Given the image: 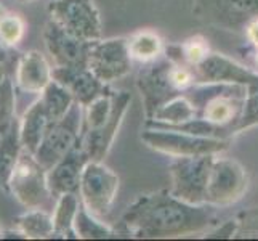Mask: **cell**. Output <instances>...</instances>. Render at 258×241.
<instances>
[{
	"label": "cell",
	"mask_w": 258,
	"mask_h": 241,
	"mask_svg": "<svg viewBox=\"0 0 258 241\" xmlns=\"http://www.w3.org/2000/svg\"><path fill=\"white\" fill-rule=\"evenodd\" d=\"M215 217V206L189 204L170 190H161L140 195L122 216L120 225L135 238H173L199 233Z\"/></svg>",
	"instance_id": "cell-1"
},
{
	"label": "cell",
	"mask_w": 258,
	"mask_h": 241,
	"mask_svg": "<svg viewBox=\"0 0 258 241\" xmlns=\"http://www.w3.org/2000/svg\"><path fill=\"white\" fill-rule=\"evenodd\" d=\"M247 87L236 84H196L184 95L192 102L198 116L236 133L242 114Z\"/></svg>",
	"instance_id": "cell-2"
},
{
	"label": "cell",
	"mask_w": 258,
	"mask_h": 241,
	"mask_svg": "<svg viewBox=\"0 0 258 241\" xmlns=\"http://www.w3.org/2000/svg\"><path fill=\"white\" fill-rule=\"evenodd\" d=\"M141 140L148 148L170 158L218 155L229 147V138L198 137L161 127H146L141 133Z\"/></svg>",
	"instance_id": "cell-3"
},
{
	"label": "cell",
	"mask_w": 258,
	"mask_h": 241,
	"mask_svg": "<svg viewBox=\"0 0 258 241\" xmlns=\"http://www.w3.org/2000/svg\"><path fill=\"white\" fill-rule=\"evenodd\" d=\"M119 177L103 161H88L84 167L79 196L85 209L104 220L117 198Z\"/></svg>",
	"instance_id": "cell-4"
},
{
	"label": "cell",
	"mask_w": 258,
	"mask_h": 241,
	"mask_svg": "<svg viewBox=\"0 0 258 241\" xmlns=\"http://www.w3.org/2000/svg\"><path fill=\"white\" fill-rule=\"evenodd\" d=\"M220 155V153H218ZM217 155L173 158L170 163V193L189 204H207V182Z\"/></svg>",
	"instance_id": "cell-5"
},
{
	"label": "cell",
	"mask_w": 258,
	"mask_h": 241,
	"mask_svg": "<svg viewBox=\"0 0 258 241\" xmlns=\"http://www.w3.org/2000/svg\"><path fill=\"white\" fill-rule=\"evenodd\" d=\"M247 186L248 175L245 167L233 158L217 155L209 174L206 203L215 208L231 206L242 198Z\"/></svg>",
	"instance_id": "cell-6"
},
{
	"label": "cell",
	"mask_w": 258,
	"mask_h": 241,
	"mask_svg": "<svg viewBox=\"0 0 258 241\" xmlns=\"http://www.w3.org/2000/svg\"><path fill=\"white\" fill-rule=\"evenodd\" d=\"M8 190L18 203L28 209L42 208L48 196H53L47 182V169L42 167L34 155L26 150H23L13 169Z\"/></svg>",
	"instance_id": "cell-7"
},
{
	"label": "cell",
	"mask_w": 258,
	"mask_h": 241,
	"mask_svg": "<svg viewBox=\"0 0 258 241\" xmlns=\"http://www.w3.org/2000/svg\"><path fill=\"white\" fill-rule=\"evenodd\" d=\"M84 106L77 102L63 119L55 122L43 137L40 147L34 153L37 163L45 167L47 171L55 166L61 158H64L81 138L82 121H84Z\"/></svg>",
	"instance_id": "cell-8"
},
{
	"label": "cell",
	"mask_w": 258,
	"mask_h": 241,
	"mask_svg": "<svg viewBox=\"0 0 258 241\" xmlns=\"http://www.w3.org/2000/svg\"><path fill=\"white\" fill-rule=\"evenodd\" d=\"M192 13L213 28L241 32L258 18V0H192Z\"/></svg>",
	"instance_id": "cell-9"
},
{
	"label": "cell",
	"mask_w": 258,
	"mask_h": 241,
	"mask_svg": "<svg viewBox=\"0 0 258 241\" xmlns=\"http://www.w3.org/2000/svg\"><path fill=\"white\" fill-rule=\"evenodd\" d=\"M50 20L85 40L101 39V18L95 0H51Z\"/></svg>",
	"instance_id": "cell-10"
},
{
	"label": "cell",
	"mask_w": 258,
	"mask_h": 241,
	"mask_svg": "<svg viewBox=\"0 0 258 241\" xmlns=\"http://www.w3.org/2000/svg\"><path fill=\"white\" fill-rule=\"evenodd\" d=\"M172 68L173 61L170 58H159L153 63H148L138 73L137 88L143 100L146 119L153 118L164 103L176 95H181L173 85Z\"/></svg>",
	"instance_id": "cell-11"
},
{
	"label": "cell",
	"mask_w": 258,
	"mask_h": 241,
	"mask_svg": "<svg viewBox=\"0 0 258 241\" xmlns=\"http://www.w3.org/2000/svg\"><path fill=\"white\" fill-rule=\"evenodd\" d=\"M132 61L127 37L98 39L90 43L87 66L104 84H111L130 73Z\"/></svg>",
	"instance_id": "cell-12"
},
{
	"label": "cell",
	"mask_w": 258,
	"mask_h": 241,
	"mask_svg": "<svg viewBox=\"0 0 258 241\" xmlns=\"http://www.w3.org/2000/svg\"><path fill=\"white\" fill-rule=\"evenodd\" d=\"M43 43L55 66H77L87 65L90 40L66 31L55 21H48L43 28Z\"/></svg>",
	"instance_id": "cell-13"
},
{
	"label": "cell",
	"mask_w": 258,
	"mask_h": 241,
	"mask_svg": "<svg viewBox=\"0 0 258 241\" xmlns=\"http://www.w3.org/2000/svg\"><path fill=\"white\" fill-rule=\"evenodd\" d=\"M192 69L196 84H236L245 87L258 84V73L221 53L210 52L207 58Z\"/></svg>",
	"instance_id": "cell-14"
},
{
	"label": "cell",
	"mask_w": 258,
	"mask_h": 241,
	"mask_svg": "<svg viewBox=\"0 0 258 241\" xmlns=\"http://www.w3.org/2000/svg\"><path fill=\"white\" fill-rule=\"evenodd\" d=\"M130 103H132V95L128 92H117L115 93V108L112 118L100 129L87 130L81 133L79 141H81V145L87 151L90 161H103L106 155L109 153Z\"/></svg>",
	"instance_id": "cell-15"
},
{
	"label": "cell",
	"mask_w": 258,
	"mask_h": 241,
	"mask_svg": "<svg viewBox=\"0 0 258 241\" xmlns=\"http://www.w3.org/2000/svg\"><path fill=\"white\" fill-rule=\"evenodd\" d=\"M53 79L64 85L73 93L76 102L84 108L98 97L109 90L108 84L96 77V74L87 65L77 66H55L51 71Z\"/></svg>",
	"instance_id": "cell-16"
},
{
	"label": "cell",
	"mask_w": 258,
	"mask_h": 241,
	"mask_svg": "<svg viewBox=\"0 0 258 241\" xmlns=\"http://www.w3.org/2000/svg\"><path fill=\"white\" fill-rule=\"evenodd\" d=\"M88 161L90 158L87 151L81 141H77L76 147L64 158H61L50 171H47V182L51 195L58 198L64 193H79L82 172Z\"/></svg>",
	"instance_id": "cell-17"
},
{
	"label": "cell",
	"mask_w": 258,
	"mask_h": 241,
	"mask_svg": "<svg viewBox=\"0 0 258 241\" xmlns=\"http://www.w3.org/2000/svg\"><path fill=\"white\" fill-rule=\"evenodd\" d=\"M53 68H50L45 57L37 50L26 52L21 55L16 66V85L23 92L42 93L51 80Z\"/></svg>",
	"instance_id": "cell-18"
},
{
	"label": "cell",
	"mask_w": 258,
	"mask_h": 241,
	"mask_svg": "<svg viewBox=\"0 0 258 241\" xmlns=\"http://www.w3.org/2000/svg\"><path fill=\"white\" fill-rule=\"evenodd\" d=\"M51 126L53 122L50 121L45 106H43L42 100L39 98L37 102H34L26 110L23 119L20 121V135L23 148L34 155Z\"/></svg>",
	"instance_id": "cell-19"
},
{
	"label": "cell",
	"mask_w": 258,
	"mask_h": 241,
	"mask_svg": "<svg viewBox=\"0 0 258 241\" xmlns=\"http://www.w3.org/2000/svg\"><path fill=\"white\" fill-rule=\"evenodd\" d=\"M194 118H198V110L189 98L181 93L164 103L153 118L146 119V126H176Z\"/></svg>",
	"instance_id": "cell-20"
},
{
	"label": "cell",
	"mask_w": 258,
	"mask_h": 241,
	"mask_svg": "<svg viewBox=\"0 0 258 241\" xmlns=\"http://www.w3.org/2000/svg\"><path fill=\"white\" fill-rule=\"evenodd\" d=\"M23 150L20 122L15 121L12 129L0 138V188H8V182Z\"/></svg>",
	"instance_id": "cell-21"
},
{
	"label": "cell",
	"mask_w": 258,
	"mask_h": 241,
	"mask_svg": "<svg viewBox=\"0 0 258 241\" xmlns=\"http://www.w3.org/2000/svg\"><path fill=\"white\" fill-rule=\"evenodd\" d=\"M79 206H81V198L77 196V193H64L58 196L55 212H53V225H55L53 238L77 239L74 220Z\"/></svg>",
	"instance_id": "cell-22"
},
{
	"label": "cell",
	"mask_w": 258,
	"mask_h": 241,
	"mask_svg": "<svg viewBox=\"0 0 258 241\" xmlns=\"http://www.w3.org/2000/svg\"><path fill=\"white\" fill-rule=\"evenodd\" d=\"M16 228L26 236V239H47L53 238L55 225L53 214L43 211L42 208H34L26 211L15 219Z\"/></svg>",
	"instance_id": "cell-23"
},
{
	"label": "cell",
	"mask_w": 258,
	"mask_h": 241,
	"mask_svg": "<svg viewBox=\"0 0 258 241\" xmlns=\"http://www.w3.org/2000/svg\"><path fill=\"white\" fill-rule=\"evenodd\" d=\"M127 42H128V52L132 60L140 61L143 65L153 63V61L159 60L165 50L164 42L159 37V34L149 29H141L135 34H132L130 37H127Z\"/></svg>",
	"instance_id": "cell-24"
},
{
	"label": "cell",
	"mask_w": 258,
	"mask_h": 241,
	"mask_svg": "<svg viewBox=\"0 0 258 241\" xmlns=\"http://www.w3.org/2000/svg\"><path fill=\"white\" fill-rule=\"evenodd\" d=\"M40 100L43 106H45V111L53 124L63 119L76 103V98L73 97V93L64 85L56 82L55 79L43 88V92L40 93Z\"/></svg>",
	"instance_id": "cell-25"
},
{
	"label": "cell",
	"mask_w": 258,
	"mask_h": 241,
	"mask_svg": "<svg viewBox=\"0 0 258 241\" xmlns=\"http://www.w3.org/2000/svg\"><path fill=\"white\" fill-rule=\"evenodd\" d=\"M74 230L77 239H104L114 235V230L109 225H106L101 219H98L93 214L88 212L82 203L79 206L74 220Z\"/></svg>",
	"instance_id": "cell-26"
},
{
	"label": "cell",
	"mask_w": 258,
	"mask_h": 241,
	"mask_svg": "<svg viewBox=\"0 0 258 241\" xmlns=\"http://www.w3.org/2000/svg\"><path fill=\"white\" fill-rule=\"evenodd\" d=\"M16 98L15 84L10 76H5L0 80V133H7L12 129L16 118Z\"/></svg>",
	"instance_id": "cell-27"
},
{
	"label": "cell",
	"mask_w": 258,
	"mask_h": 241,
	"mask_svg": "<svg viewBox=\"0 0 258 241\" xmlns=\"http://www.w3.org/2000/svg\"><path fill=\"white\" fill-rule=\"evenodd\" d=\"M175 50H176L178 57L170 58V60L176 61V63L189 65L191 68H194V66H198L199 63H202V61L206 60L207 55L210 53L207 40L204 39V37H201V35H194V37H189L188 40H184L181 45L175 47Z\"/></svg>",
	"instance_id": "cell-28"
},
{
	"label": "cell",
	"mask_w": 258,
	"mask_h": 241,
	"mask_svg": "<svg viewBox=\"0 0 258 241\" xmlns=\"http://www.w3.org/2000/svg\"><path fill=\"white\" fill-rule=\"evenodd\" d=\"M26 24L20 15L7 13L0 20V42L5 47H15L18 45L24 37Z\"/></svg>",
	"instance_id": "cell-29"
},
{
	"label": "cell",
	"mask_w": 258,
	"mask_h": 241,
	"mask_svg": "<svg viewBox=\"0 0 258 241\" xmlns=\"http://www.w3.org/2000/svg\"><path fill=\"white\" fill-rule=\"evenodd\" d=\"M255 126H258V84L247 87L244 108L236 126V133Z\"/></svg>",
	"instance_id": "cell-30"
},
{
	"label": "cell",
	"mask_w": 258,
	"mask_h": 241,
	"mask_svg": "<svg viewBox=\"0 0 258 241\" xmlns=\"http://www.w3.org/2000/svg\"><path fill=\"white\" fill-rule=\"evenodd\" d=\"M239 228V222L237 220H226L223 225H220L218 228L209 231V235L206 238L209 239H228V238H233L236 235V231Z\"/></svg>",
	"instance_id": "cell-31"
},
{
	"label": "cell",
	"mask_w": 258,
	"mask_h": 241,
	"mask_svg": "<svg viewBox=\"0 0 258 241\" xmlns=\"http://www.w3.org/2000/svg\"><path fill=\"white\" fill-rule=\"evenodd\" d=\"M244 34L247 40L250 42L255 49H258V18H253V20L245 26Z\"/></svg>",
	"instance_id": "cell-32"
},
{
	"label": "cell",
	"mask_w": 258,
	"mask_h": 241,
	"mask_svg": "<svg viewBox=\"0 0 258 241\" xmlns=\"http://www.w3.org/2000/svg\"><path fill=\"white\" fill-rule=\"evenodd\" d=\"M4 47L5 45L0 42V80L7 76V71H5V68H7V53H5Z\"/></svg>",
	"instance_id": "cell-33"
},
{
	"label": "cell",
	"mask_w": 258,
	"mask_h": 241,
	"mask_svg": "<svg viewBox=\"0 0 258 241\" xmlns=\"http://www.w3.org/2000/svg\"><path fill=\"white\" fill-rule=\"evenodd\" d=\"M2 238H4V239H7V238H8V239H13V238H15V239H26V236H24L18 228H16V230H4Z\"/></svg>",
	"instance_id": "cell-34"
},
{
	"label": "cell",
	"mask_w": 258,
	"mask_h": 241,
	"mask_svg": "<svg viewBox=\"0 0 258 241\" xmlns=\"http://www.w3.org/2000/svg\"><path fill=\"white\" fill-rule=\"evenodd\" d=\"M7 13H8V12L5 10V8H4L2 5H0V20H2V18H4V16L7 15Z\"/></svg>",
	"instance_id": "cell-35"
},
{
	"label": "cell",
	"mask_w": 258,
	"mask_h": 241,
	"mask_svg": "<svg viewBox=\"0 0 258 241\" xmlns=\"http://www.w3.org/2000/svg\"><path fill=\"white\" fill-rule=\"evenodd\" d=\"M2 233H4V228H2V222H0V238H2Z\"/></svg>",
	"instance_id": "cell-36"
},
{
	"label": "cell",
	"mask_w": 258,
	"mask_h": 241,
	"mask_svg": "<svg viewBox=\"0 0 258 241\" xmlns=\"http://www.w3.org/2000/svg\"><path fill=\"white\" fill-rule=\"evenodd\" d=\"M256 50V55H255V61H256V66H258V49H255Z\"/></svg>",
	"instance_id": "cell-37"
},
{
	"label": "cell",
	"mask_w": 258,
	"mask_h": 241,
	"mask_svg": "<svg viewBox=\"0 0 258 241\" xmlns=\"http://www.w3.org/2000/svg\"><path fill=\"white\" fill-rule=\"evenodd\" d=\"M21 2H31V0H21Z\"/></svg>",
	"instance_id": "cell-38"
},
{
	"label": "cell",
	"mask_w": 258,
	"mask_h": 241,
	"mask_svg": "<svg viewBox=\"0 0 258 241\" xmlns=\"http://www.w3.org/2000/svg\"><path fill=\"white\" fill-rule=\"evenodd\" d=\"M0 138H2V133H0Z\"/></svg>",
	"instance_id": "cell-39"
}]
</instances>
